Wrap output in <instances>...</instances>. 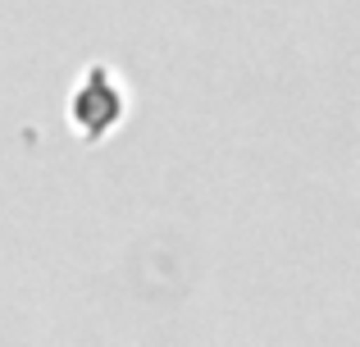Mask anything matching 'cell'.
<instances>
[{
	"label": "cell",
	"mask_w": 360,
	"mask_h": 347,
	"mask_svg": "<svg viewBox=\"0 0 360 347\" xmlns=\"http://www.w3.org/2000/svg\"><path fill=\"white\" fill-rule=\"evenodd\" d=\"M119 110H123V96H119L115 78H110L105 69H91L87 82H82V92H78V101H73V119H78V128L87 137H101V133L115 128Z\"/></svg>",
	"instance_id": "obj_1"
}]
</instances>
